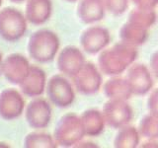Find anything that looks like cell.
<instances>
[{
    "instance_id": "6da1fadb",
    "label": "cell",
    "mask_w": 158,
    "mask_h": 148,
    "mask_svg": "<svg viewBox=\"0 0 158 148\" xmlns=\"http://www.w3.org/2000/svg\"><path fill=\"white\" fill-rule=\"evenodd\" d=\"M137 56V47L120 41L99 53L97 65L106 76L122 75L136 61Z\"/></svg>"
},
{
    "instance_id": "f1b7e54d",
    "label": "cell",
    "mask_w": 158,
    "mask_h": 148,
    "mask_svg": "<svg viewBox=\"0 0 158 148\" xmlns=\"http://www.w3.org/2000/svg\"><path fill=\"white\" fill-rule=\"evenodd\" d=\"M90 146H93V147H98L97 144L93 142H90V141H84V140H81L79 143L74 146V147H90Z\"/></svg>"
},
{
    "instance_id": "ac0fdd59",
    "label": "cell",
    "mask_w": 158,
    "mask_h": 148,
    "mask_svg": "<svg viewBox=\"0 0 158 148\" xmlns=\"http://www.w3.org/2000/svg\"><path fill=\"white\" fill-rule=\"evenodd\" d=\"M80 117L86 136L96 137L105 130L107 125L102 111L97 109H88L81 113Z\"/></svg>"
},
{
    "instance_id": "1f68e13d",
    "label": "cell",
    "mask_w": 158,
    "mask_h": 148,
    "mask_svg": "<svg viewBox=\"0 0 158 148\" xmlns=\"http://www.w3.org/2000/svg\"><path fill=\"white\" fill-rule=\"evenodd\" d=\"M9 147L8 144H6V143H3V142H0V147Z\"/></svg>"
},
{
    "instance_id": "9a60e30c",
    "label": "cell",
    "mask_w": 158,
    "mask_h": 148,
    "mask_svg": "<svg viewBox=\"0 0 158 148\" xmlns=\"http://www.w3.org/2000/svg\"><path fill=\"white\" fill-rule=\"evenodd\" d=\"M106 7L103 0H79L77 16L86 25H94L102 21L106 15Z\"/></svg>"
},
{
    "instance_id": "d4e9b609",
    "label": "cell",
    "mask_w": 158,
    "mask_h": 148,
    "mask_svg": "<svg viewBox=\"0 0 158 148\" xmlns=\"http://www.w3.org/2000/svg\"><path fill=\"white\" fill-rule=\"evenodd\" d=\"M147 108L149 113L158 115V87L150 91L147 99Z\"/></svg>"
},
{
    "instance_id": "277c9868",
    "label": "cell",
    "mask_w": 158,
    "mask_h": 148,
    "mask_svg": "<svg viewBox=\"0 0 158 148\" xmlns=\"http://www.w3.org/2000/svg\"><path fill=\"white\" fill-rule=\"evenodd\" d=\"M28 20L19 10L6 7L0 10V37L10 43L17 42L27 32Z\"/></svg>"
},
{
    "instance_id": "4dcf8cb0",
    "label": "cell",
    "mask_w": 158,
    "mask_h": 148,
    "mask_svg": "<svg viewBox=\"0 0 158 148\" xmlns=\"http://www.w3.org/2000/svg\"><path fill=\"white\" fill-rule=\"evenodd\" d=\"M9 1L14 2V3H22V2L25 1V0H9Z\"/></svg>"
},
{
    "instance_id": "484cf974",
    "label": "cell",
    "mask_w": 158,
    "mask_h": 148,
    "mask_svg": "<svg viewBox=\"0 0 158 148\" xmlns=\"http://www.w3.org/2000/svg\"><path fill=\"white\" fill-rule=\"evenodd\" d=\"M135 7L155 10L158 6V0H131Z\"/></svg>"
},
{
    "instance_id": "52a82bcc",
    "label": "cell",
    "mask_w": 158,
    "mask_h": 148,
    "mask_svg": "<svg viewBox=\"0 0 158 148\" xmlns=\"http://www.w3.org/2000/svg\"><path fill=\"white\" fill-rule=\"evenodd\" d=\"M102 113L106 125L114 130H118L130 125L133 117V110L128 101L108 99L103 105Z\"/></svg>"
},
{
    "instance_id": "7402d4cb",
    "label": "cell",
    "mask_w": 158,
    "mask_h": 148,
    "mask_svg": "<svg viewBox=\"0 0 158 148\" xmlns=\"http://www.w3.org/2000/svg\"><path fill=\"white\" fill-rule=\"evenodd\" d=\"M24 146L27 148H56L58 146L54 137L46 132H31L25 137Z\"/></svg>"
},
{
    "instance_id": "ba28073f",
    "label": "cell",
    "mask_w": 158,
    "mask_h": 148,
    "mask_svg": "<svg viewBox=\"0 0 158 148\" xmlns=\"http://www.w3.org/2000/svg\"><path fill=\"white\" fill-rule=\"evenodd\" d=\"M111 43L110 31L99 25H91L82 32L80 36V46L84 52L89 54H99Z\"/></svg>"
},
{
    "instance_id": "603a6c76",
    "label": "cell",
    "mask_w": 158,
    "mask_h": 148,
    "mask_svg": "<svg viewBox=\"0 0 158 148\" xmlns=\"http://www.w3.org/2000/svg\"><path fill=\"white\" fill-rule=\"evenodd\" d=\"M137 128L145 139H158V115L148 113L143 116Z\"/></svg>"
},
{
    "instance_id": "7a4b0ae2",
    "label": "cell",
    "mask_w": 158,
    "mask_h": 148,
    "mask_svg": "<svg viewBox=\"0 0 158 148\" xmlns=\"http://www.w3.org/2000/svg\"><path fill=\"white\" fill-rule=\"evenodd\" d=\"M60 41L57 35L48 29L36 31L29 39L28 52L35 61L39 63H48L56 57Z\"/></svg>"
},
{
    "instance_id": "83f0119b",
    "label": "cell",
    "mask_w": 158,
    "mask_h": 148,
    "mask_svg": "<svg viewBox=\"0 0 158 148\" xmlns=\"http://www.w3.org/2000/svg\"><path fill=\"white\" fill-rule=\"evenodd\" d=\"M141 147H158V139H146L142 143Z\"/></svg>"
},
{
    "instance_id": "7c38bea8",
    "label": "cell",
    "mask_w": 158,
    "mask_h": 148,
    "mask_svg": "<svg viewBox=\"0 0 158 148\" xmlns=\"http://www.w3.org/2000/svg\"><path fill=\"white\" fill-rule=\"evenodd\" d=\"M31 66L24 56L12 53L3 60V75L10 83L20 85L28 76Z\"/></svg>"
},
{
    "instance_id": "4fadbf2b",
    "label": "cell",
    "mask_w": 158,
    "mask_h": 148,
    "mask_svg": "<svg viewBox=\"0 0 158 148\" xmlns=\"http://www.w3.org/2000/svg\"><path fill=\"white\" fill-rule=\"evenodd\" d=\"M25 100L16 89H5L0 93V117L5 121H13L22 116Z\"/></svg>"
},
{
    "instance_id": "d6a6232c",
    "label": "cell",
    "mask_w": 158,
    "mask_h": 148,
    "mask_svg": "<svg viewBox=\"0 0 158 148\" xmlns=\"http://www.w3.org/2000/svg\"><path fill=\"white\" fill-rule=\"evenodd\" d=\"M64 1H66V2H76V1H79V0H64Z\"/></svg>"
},
{
    "instance_id": "f546056e",
    "label": "cell",
    "mask_w": 158,
    "mask_h": 148,
    "mask_svg": "<svg viewBox=\"0 0 158 148\" xmlns=\"http://www.w3.org/2000/svg\"><path fill=\"white\" fill-rule=\"evenodd\" d=\"M3 56H2V53L0 52V76L3 74Z\"/></svg>"
},
{
    "instance_id": "8992f818",
    "label": "cell",
    "mask_w": 158,
    "mask_h": 148,
    "mask_svg": "<svg viewBox=\"0 0 158 148\" xmlns=\"http://www.w3.org/2000/svg\"><path fill=\"white\" fill-rule=\"evenodd\" d=\"M103 75L100 68L95 63L86 61L83 67L72 79L75 90L85 96L94 95L103 87Z\"/></svg>"
},
{
    "instance_id": "4316f807",
    "label": "cell",
    "mask_w": 158,
    "mask_h": 148,
    "mask_svg": "<svg viewBox=\"0 0 158 148\" xmlns=\"http://www.w3.org/2000/svg\"><path fill=\"white\" fill-rule=\"evenodd\" d=\"M149 68L156 79H158V51H154L150 56L149 60Z\"/></svg>"
},
{
    "instance_id": "9c48e42d",
    "label": "cell",
    "mask_w": 158,
    "mask_h": 148,
    "mask_svg": "<svg viewBox=\"0 0 158 148\" xmlns=\"http://www.w3.org/2000/svg\"><path fill=\"white\" fill-rule=\"evenodd\" d=\"M126 78L132 94L135 96H144L150 93L154 85L150 68L143 63H133L127 70Z\"/></svg>"
},
{
    "instance_id": "8fae6325",
    "label": "cell",
    "mask_w": 158,
    "mask_h": 148,
    "mask_svg": "<svg viewBox=\"0 0 158 148\" xmlns=\"http://www.w3.org/2000/svg\"><path fill=\"white\" fill-rule=\"evenodd\" d=\"M25 117L32 128H46L52 121V107L46 99L37 97L26 107Z\"/></svg>"
},
{
    "instance_id": "836d02e7",
    "label": "cell",
    "mask_w": 158,
    "mask_h": 148,
    "mask_svg": "<svg viewBox=\"0 0 158 148\" xmlns=\"http://www.w3.org/2000/svg\"><path fill=\"white\" fill-rule=\"evenodd\" d=\"M1 4H2V0H0V6H1Z\"/></svg>"
},
{
    "instance_id": "d6986e66",
    "label": "cell",
    "mask_w": 158,
    "mask_h": 148,
    "mask_svg": "<svg viewBox=\"0 0 158 148\" xmlns=\"http://www.w3.org/2000/svg\"><path fill=\"white\" fill-rule=\"evenodd\" d=\"M148 33H149L148 29L127 21L121 27L118 37H120V41L137 47L145 43L148 38Z\"/></svg>"
},
{
    "instance_id": "5bb4252c",
    "label": "cell",
    "mask_w": 158,
    "mask_h": 148,
    "mask_svg": "<svg viewBox=\"0 0 158 148\" xmlns=\"http://www.w3.org/2000/svg\"><path fill=\"white\" fill-rule=\"evenodd\" d=\"M47 83L46 72L41 67L32 65L28 76L19 86L25 96L37 98L42 96L46 91Z\"/></svg>"
},
{
    "instance_id": "30bf717a",
    "label": "cell",
    "mask_w": 158,
    "mask_h": 148,
    "mask_svg": "<svg viewBox=\"0 0 158 148\" xmlns=\"http://www.w3.org/2000/svg\"><path fill=\"white\" fill-rule=\"evenodd\" d=\"M85 63L86 58L82 48L73 46H68L62 48L59 51L56 59L58 71L62 75L69 78L75 76Z\"/></svg>"
},
{
    "instance_id": "44dd1931",
    "label": "cell",
    "mask_w": 158,
    "mask_h": 148,
    "mask_svg": "<svg viewBox=\"0 0 158 148\" xmlns=\"http://www.w3.org/2000/svg\"><path fill=\"white\" fill-rule=\"evenodd\" d=\"M127 21L149 30L151 27L154 26L157 21V14L155 10L135 7L128 14Z\"/></svg>"
},
{
    "instance_id": "e0dca14e",
    "label": "cell",
    "mask_w": 158,
    "mask_h": 148,
    "mask_svg": "<svg viewBox=\"0 0 158 148\" xmlns=\"http://www.w3.org/2000/svg\"><path fill=\"white\" fill-rule=\"evenodd\" d=\"M103 92L107 99L128 101L133 96L126 76H112L103 84Z\"/></svg>"
},
{
    "instance_id": "5b68a950",
    "label": "cell",
    "mask_w": 158,
    "mask_h": 148,
    "mask_svg": "<svg viewBox=\"0 0 158 148\" xmlns=\"http://www.w3.org/2000/svg\"><path fill=\"white\" fill-rule=\"evenodd\" d=\"M75 88L73 83L62 74H56L49 78L46 92L48 100L57 108H68L75 101Z\"/></svg>"
},
{
    "instance_id": "ffe728a7",
    "label": "cell",
    "mask_w": 158,
    "mask_h": 148,
    "mask_svg": "<svg viewBox=\"0 0 158 148\" xmlns=\"http://www.w3.org/2000/svg\"><path fill=\"white\" fill-rule=\"evenodd\" d=\"M140 133L138 128L127 125L118 128L114 139L116 148H136L140 143Z\"/></svg>"
},
{
    "instance_id": "cb8c5ba5",
    "label": "cell",
    "mask_w": 158,
    "mask_h": 148,
    "mask_svg": "<svg viewBox=\"0 0 158 148\" xmlns=\"http://www.w3.org/2000/svg\"><path fill=\"white\" fill-rule=\"evenodd\" d=\"M131 0H103L107 12L114 16H121L125 14L130 5Z\"/></svg>"
},
{
    "instance_id": "3957f363",
    "label": "cell",
    "mask_w": 158,
    "mask_h": 148,
    "mask_svg": "<svg viewBox=\"0 0 158 148\" xmlns=\"http://www.w3.org/2000/svg\"><path fill=\"white\" fill-rule=\"evenodd\" d=\"M86 136L81 117L74 113L63 115L57 121L53 137L58 145L74 147Z\"/></svg>"
},
{
    "instance_id": "2e32d148",
    "label": "cell",
    "mask_w": 158,
    "mask_h": 148,
    "mask_svg": "<svg viewBox=\"0 0 158 148\" xmlns=\"http://www.w3.org/2000/svg\"><path fill=\"white\" fill-rule=\"evenodd\" d=\"M52 13V0H27L25 16L29 23L41 26L51 19Z\"/></svg>"
}]
</instances>
